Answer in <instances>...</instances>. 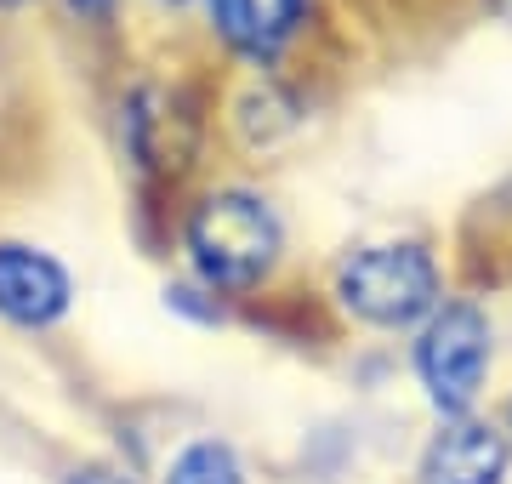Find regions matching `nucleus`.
Returning a JSON list of instances; mask_svg holds the SVG:
<instances>
[{"mask_svg": "<svg viewBox=\"0 0 512 484\" xmlns=\"http://www.w3.org/2000/svg\"><path fill=\"white\" fill-rule=\"evenodd\" d=\"M63 484H137V479H131L126 467H114V462H80Z\"/></svg>", "mask_w": 512, "mask_h": 484, "instance_id": "8", "label": "nucleus"}, {"mask_svg": "<svg viewBox=\"0 0 512 484\" xmlns=\"http://www.w3.org/2000/svg\"><path fill=\"white\" fill-rule=\"evenodd\" d=\"M69 6L80 12V18H97V23H103V18L114 12V0H69Z\"/></svg>", "mask_w": 512, "mask_h": 484, "instance_id": "10", "label": "nucleus"}, {"mask_svg": "<svg viewBox=\"0 0 512 484\" xmlns=\"http://www.w3.org/2000/svg\"><path fill=\"white\" fill-rule=\"evenodd\" d=\"M507 479V439L490 422H444L433 445L421 450L416 484H501Z\"/></svg>", "mask_w": 512, "mask_h": 484, "instance_id": "5", "label": "nucleus"}, {"mask_svg": "<svg viewBox=\"0 0 512 484\" xmlns=\"http://www.w3.org/2000/svg\"><path fill=\"white\" fill-rule=\"evenodd\" d=\"M495 12H507V18H512V0H495Z\"/></svg>", "mask_w": 512, "mask_h": 484, "instance_id": "12", "label": "nucleus"}, {"mask_svg": "<svg viewBox=\"0 0 512 484\" xmlns=\"http://www.w3.org/2000/svg\"><path fill=\"white\" fill-rule=\"evenodd\" d=\"M302 12H308V0H268V18H274L279 35H285V29H296V23H302Z\"/></svg>", "mask_w": 512, "mask_h": 484, "instance_id": "9", "label": "nucleus"}, {"mask_svg": "<svg viewBox=\"0 0 512 484\" xmlns=\"http://www.w3.org/2000/svg\"><path fill=\"white\" fill-rule=\"evenodd\" d=\"M484 371H490V319H484V308H473V302L433 308L416 342V376L427 399L444 416H461L484 388Z\"/></svg>", "mask_w": 512, "mask_h": 484, "instance_id": "3", "label": "nucleus"}, {"mask_svg": "<svg viewBox=\"0 0 512 484\" xmlns=\"http://www.w3.org/2000/svg\"><path fill=\"white\" fill-rule=\"evenodd\" d=\"M336 302L365 325L399 331L439 308V262L416 240L365 245L336 268Z\"/></svg>", "mask_w": 512, "mask_h": 484, "instance_id": "2", "label": "nucleus"}, {"mask_svg": "<svg viewBox=\"0 0 512 484\" xmlns=\"http://www.w3.org/2000/svg\"><path fill=\"white\" fill-rule=\"evenodd\" d=\"M205 12H211V23H217V35L234 46V52L245 57H274L279 46V29L274 18H268V6L262 0H205Z\"/></svg>", "mask_w": 512, "mask_h": 484, "instance_id": "6", "label": "nucleus"}, {"mask_svg": "<svg viewBox=\"0 0 512 484\" xmlns=\"http://www.w3.org/2000/svg\"><path fill=\"white\" fill-rule=\"evenodd\" d=\"M12 6H29V0H0V12H12Z\"/></svg>", "mask_w": 512, "mask_h": 484, "instance_id": "11", "label": "nucleus"}, {"mask_svg": "<svg viewBox=\"0 0 512 484\" xmlns=\"http://www.w3.org/2000/svg\"><path fill=\"white\" fill-rule=\"evenodd\" d=\"M74 280L69 268L29 240H0V319L23 331H46L69 314Z\"/></svg>", "mask_w": 512, "mask_h": 484, "instance_id": "4", "label": "nucleus"}, {"mask_svg": "<svg viewBox=\"0 0 512 484\" xmlns=\"http://www.w3.org/2000/svg\"><path fill=\"white\" fill-rule=\"evenodd\" d=\"M279 217L251 188H217L188 211V257L211 291H251L279 257Z\"/></svg>", "mask_w": 512, "mask_h": 484, "instance_id": "1", "label": "nucleus"}, {"mask_svg": "<svg viewBox=\"0 0 512 484\" xmlns=\"http://www.w3.org/2000/svg\"><path fill=\"white\" fill-rule=\"evenodd\" d=\"M165 484H245V467L222 439H194L171 456L165 467Z\"/></svg>", "mask_w": 512, "mask_h": 484, "instance_id": "7", "label": "nucleus"}]
</instances>
